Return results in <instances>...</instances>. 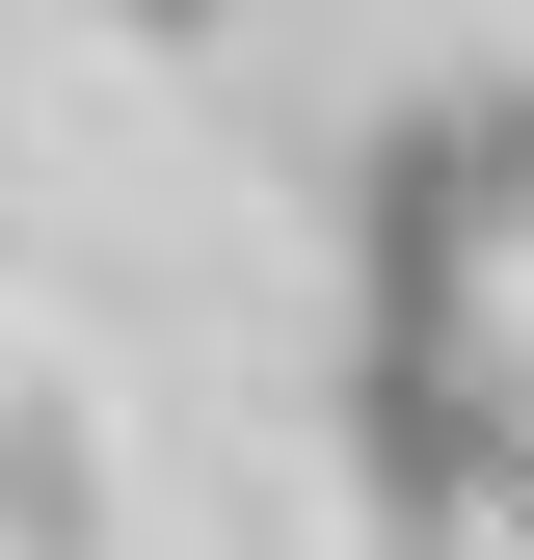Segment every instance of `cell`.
<instances>
[{
    "instance_id": "2",
    "label": "cell",
    "mask_w": 534,
    "mask_h": 560,
    "mask_svg": "<svg viewBox=\"0 0 534 560\" xmlns=\"http://www.w3.org/2000/svg\"><path fill=\"white\" fill-rule=\"evenodd\" d=\"M134 27H214V0H134Z\"/></svg>"
},
{
    "instance_id": "1",
    "label": "cell",
    "mask_w": 534,
    "mask_h": 560,
    "mask_svg": "<svg viewBox=\"0 0 534 560\" xmlns=\"http://www.w3.org/2000/svg\"><path fill=\"white\" fill-rule=\"evenodd\" d=\"M0 534H27V560H107V480H81V428H54V400L0 428Z\"/></svg>"
}]
</instances>
